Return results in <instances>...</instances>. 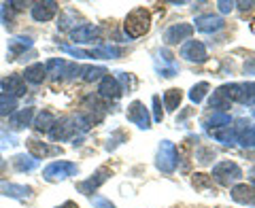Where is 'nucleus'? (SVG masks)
Returning a JSON list of instances; mask_svg holds the SVG:
<instances>
[{"label": "nucleus", "mask_w": 255, "mask_h": 208, "mask_svg": "<svg viewBox=\"0 0 255 208\" xmlns=\"http://www.w3.org/2000/svg\"><path fill=\"white\" fill-rule=\"evenodd\" d=\"M219 92L230 102H241V104L255 102V83H226L219 87Z\"/></svg>", "instance_id": "20e7f679"}, {"label": "nucleus", "mask_w": 255, "mask_h": 208, "mask_svg": "<svg viewBox=\"0 0 255 208\" xmlns=\"http://www.w3.org/2000/svg\"><path fill=\"white\" fill-rule=\"evenodd\" d=\"M60 11V4L55 0H41V2H32L30 6V15L32 19L43 23V21H51Z\"/></svg>", "instance_id": "0eeeda50"}, {"label": "nucleus", "mask_w": 255, "mask_h": 208, "mask_svg": "<svg viewBox=\"0 0 255 208\" xmlns=\"http://www.w3.org/2000/svg\"><path fill=\"white\" fill-rule=\"evenodd\" d=\"M151 28V13L145 9V6H136L130 13L126 15L124 21V30L130 38H140L145 36Z\"/></svg>", "instance_id": "f257e3e1"}, {"label": "nucleus", "mask_w": 255, "mask_h": 208, "mask_svg": "<svg viewBox=\"0 0 255 208\" xmlns=\"http://www.w3.org/2000/svg\"><path fill=\"white\" fill-rule=\"evenodd\" d=\"M30 47H32V38H28V36H13L9 41V60L21 58V55L26 53V49H30Z\"/></svg>", "instance_id": "4be33fe9"}, {"label": "nucleus", "mask_w": 255, "mask_h": 208, "mask_svg": "<svg viewBox=\"0 0 255 208\" xmlns=\"http://www.w3.org/2000/svg\"><path fill=\"white\" fill-rule=\"evenodd\" d=\"M28 151H30V155L32 157H36L38 162L45 157H51V155H60L62 153V147H53V145H47V142H38L34 138H30L28 142Z\"/></svg>", "instance_id": "dca6fc26"}, {"label": "nucleus", "mask_w": 255, "mask_h": 208, "mask_svg": "<svg viewBox=\"0 0 255 208\" xmlns=\"http://www.w3.org/2000/svg\"><path fill=\"white\" fill-rule=\"evenodd\" d=\"M153 119L157 123H162L164 119V113H162V100H159V96H153Z\"/></svg>", "instance_id": "4c0bfd02"}, {"label": "nucleus", "mask_w": 255, "mask_h": 208, "mask_svg": "<svg viewBox=\"0 0 255 208\" xmlns=\"http://www.w3.org/2000/svg\"><path fill=\"white\" fill-rule=\"evenodd\" d=\"M126 117H128V121L134 123V125H138L140 130H149V127H151V115H149L147 106L140 100H134L130 106H128Z\"/></svg>", "instance_id": "6e6552de"}, {"label": "nucleus", "mask_w": 255, "mask_h": 208, "mask_svg": "<svg viewBox=\"0 0 255 208\" xmlns=\"http://www.w3.org/2000/svg\"><path fill=\"white\" fill-rule=\"evenodd\" d=\"M60 49L64 53L73 55V58H96L94 51H83V49H75V47H68V45H60Z\"/></svg>", "instance_id": "f704fd0d"}, {"label": "nucleus", "mask_w": 255, "mask_h": 208, "mask_svg": "<svg viewBox=\"0 0 255 208\" xmlns=\"http://www.w3.org/2000/svg\"><path fill=\"white\" fill-rule=\"evenodd\" d=\"M230 104H232V102H230L219 90H217V92H213L211 100H209V106L215 108V113H226V110L230 108Z\"/></svg>", "instance_id": "c756f323"}, {"label": "nucleus", "mask_w": 255, "mask_h": 208, "mask_svg": "<svg viewBox=\"0 0 255 208\" xmlns=\"http://www.w3.org/2000/svg\"><path fill=\"white\" fill-rule=\"evenodd\" d=\"M196 30H200V32H217V30H221L223 28V19L219 17V15H213V13H209V15H200V17H196Z\"/></svg>", "instance_id": "6ab92c4d"}, {"label": "nucleus", "mask_w": 255, "mask_h": 208, "mask_svg": "<svg viewBox=\"0 0 255 208\" xmlns=\"http://www.w3.org/2000/svg\"><path fill=\"white\" fill-rule=\"evenodd\" d=\"M47 79V70H45V64L41 62H34L23 70V81L26 83H32V85H41Z\"/></svg>", "instance_id": "aec40b11"}, {"label": "nucleus", "mask_w": 255, "mask_h": 208, "mask_svg": "<svg viewBox=\"0 0 255 208\" xmlns=\"http://www.w3.org/2000/svg\"><path fill=\"white\" fill-rule=\"evenodd\" d=\"M181 100H183V92L177 90V87H172V90H166L164 94V106L168 113H174L179 106H181Z\"/></svg>", "instance_id": "a878e982"}, {"label": "nucleus", "mask_w": 255, "mask_h": 208, "mask_svg": "<svg viewBox=\"0 0 255 208\" xmlns=\"http://www.w3.org/2000/svg\"><path fill=\"white\" fill-rule=\"evenodd\" d=\"M98 34H100L98 26H94V23H83V26H79L70 32V41L75 45H87V43L98 41Z\"/></svg>", "instance_id": "2eb2a0df"}, {"label": "nucleus", "mask_w": 255, "mask_h": 208, "mask_svg": "<svg viewBox=\"0 0 255 208\" xmlns=\"http://www.w3.org/2000/svg\"><path fill=\"white\" fill-rule=\"evenodd\" d=\"M159 55H162V62H164V64H172V55L166 51V49L159 51ZM159 73H162V77L170 79V77L177 75V68H174V66H162V68H159Z\"/></svg>", "instance_id": "473e14b6"}, {"label": "nucleus", "mask_w": 255, "mask_h": 208, "mask_svg": "<svg viewBox=\"0 0 255 208\" xmlns=\"http://www.w3.org/2000/svg\"><path fill=\"white\" fill-rule=\"evenodd\" d=\"M77 125H75V117H60L58 121H55L53 130L49 132V138L53 142H66L70 140L73 136L77 134Z\"/></svg>", "instance_id": "423d86ee"}, {"label": "nucleus", "mask_w": 255, "mask_h": 208, "mask_svg": "<svg viewBox=\"0 0 255 208\" xmlns=\"http://www.w3.org/2000/svg\"><path fill=\"white\" fill-rule=\"evenodd\" d=\"M11 164L17 172H32L34 168H38V159L32 155H26V153H19L11 159Z\"/></svg>", "instance_id": "5701e85b"}, {"label": "nucleus", "mask_w": 255, "mask_h": 208, "mask_svg": "<svg viewBox=\"0 0 255 208\" xmlns=\"http://www.w3.org/2000/svg\"><path fill=\"white\" fill-rule=\"evenodd\" d=\"M9 123L15 127V130H26L34 123V108L26 106V108H19L9 117Z\"/></svg>", "instance_id": "a211bd4d"}, {"label": "nucleus", "mask_w": 255, "mask_h": 208, "mask_svg": "<svg viewBox=\"0 0 255 208\" xmlns=\"http://www.w3.org/2000/svg\"><path fill=\"white\" fill-rule=\"evenodd\" d=\"M55 115L51 113V110H41V113L36 115L34 119V123H32V127L38 132V134H49L53 130V125H55Z\"/></svg>", "instance_id": "412c9836"}, {"label": "nucleus", "mask_w": 255, "mask_h": 208, "mask_svg": "<svg viewBox=\"0 0 255 208\" xmlns=\"http://www.w3.org/2000/svg\"><path fill=\"white\" fill-rule=\"evenodd\" d=\"M255 2H236V6H238V9H243V11H247V9H251V6H253Z\"/></svg>", "instance_id": "37998d69"}, {"label": "nucleus", "mask_w": 255, "mask_h": 208, "mask_svg": "<svg viewBox=\"0 0 255 208\" xmlns=\"http://www.w3.org/2000/svg\"><path fill=\"white\" fill-rule=\"evenodd\" d=\"M0 194L6 196V198H13V200H19V202H23V200H30L32 196H34V189L28 187V185H15V183L11 181H0Z\"/></svg>", "instance_id": "4468645a"}, {"label": "nucleus", "mask_w": 255, "mask_h": 208, "mask_svg": "<svg viewBox=\"0 0 255 208\" xmlns=\"http://www.w3.org/2000/svg\"><path fill=\"white\" fill-rule=\"evenodd\" d=\"M122 85H119L117 77H111L107 75L102 81L98 83V96L100 98H107V100H117L119 96H122Z\"/></svg>", "instance_id": "f3484780"}, {"label": "nucleus", "mask_w": 255, "mask_h": 208, "mask_svg": "<svg viewBox=\"0 0 255 208\" xmlns=\"http://www.w3.org/2000/svg\"><path fill=\"white\" fill-rule=\"evenodd\" d=\"M0 87H2L4 94L13 96V98H21V96H26V81H23V77L13 73V75H6L0 79Z\"/></svg>", "instance_id": "f8f14e48"}, {"label": "nucleus", "mask_w": 255, "mask_h": 208, "mask_svg": "<svg viewBox=\"0 0 255 208\" xmlns=\"http://www.w3.org/2000/svg\"><path fill=\"white\" fill-rule=\"evenodd\" d=\"M249 181H251V185L255 187V166H251V170H249Z\"/></svg>", "instance_id": "a18cd8bd"}, {"label": "nucleus", "mask_w": 255, "mask_h": 208, "mask_svg": "<svg viewBox=\"0 0 255 208\" xmlns=\"http://www.w3.org/2000/svg\"><path fill=\"white\" fill-rule=\"evenodd\" d=\"M191 34H194V26H191V23H172V26L164 32V43L179 45L183 41H189Z\"/></svg>", "instance_id": "9b49d317"}, {"label": "nucleus", "mask_w": 255, "mask_h": 208, "mask_svg": "<svg viewBox=\"0 0 255 208\" xmlns=\"http://www.w3.org/2000/svg\"><path fill=\"white\" fill-rule=\"evenodd\" d=\"M15 108H17V98H13V96L0 92V115L11 117L15 113Z\"/></svg>", "instance_id": "c85d7f7f"}, {"label": "nucleus", "mask_w": 255, "mask_h": 208, "mask_svg": "<svg viewBox=\"0 0 255 208\" xmlns=\"http://www.w3.org/2000/svg\"><path fill=\"white\" fill-rule=\"evenodd\" d=\"M215 157V151L209 149V147H200L196 151V162L200 164V166H206V164H211V159Z\"/></svg>", "instance_id": "72a5a7b5"}, {"label": "nucleus", "mask_w": 255, "mask_h": 208, "mask_svg": "<svg viewBox=\"0 0 255 208\" xmlns=\"http://www.w3.org/2000/svg\"><path fill=\"white\" fill-rule=\"evenodd\" d=\"M109 73L105 66H81V79L87 83H94V81H102Z\"/></svg>", "instance_id": "393cba45"}, {"label": "nucleus", "mask_w": 255, "mask_h": 208, "mask_svg": "<svg viewBox=\"0 0 255 208\" xmlns=\"http://www.w3.org/2000/svg\"><path fill=\"white\" fill-rule=\"evenodd\" d=\"M211 136L221 145H236V134H234V127L232 125H223V127H217V130H211L209 132Z\"/></svg>", "instance_id": "b1692460"}, {"label": "nucleus", "mask_w": 255, "mask_h": 208, "mask_svg": "<svg viewBox=\"0 0 255 208\" xmlns=\"http://www.w3.org/2000/svg\"><path fill=\"white\" fill-rule=\"evenodd\" d=\"M124 138H126L124 132H117V134L113 136V138H109V145H107V149H109V151H113L117 145H122V142H119V140H124Z\"/></svg>", "instance_id": "58836bf2"}, {"label": "nucleus", "mask_w": 255, "mask_h": 208, "mask_svg": "<svg viewBox=\"0 0 255 208\" xmlns=\"http://www.w3.org/2000/svg\"><path fill=\"white\" fill-rule=\"evenodd\" d=\"M9 6H13V9L21 11V9H26V6H32V4H28V2H19V0H11V2H9Z\"/></svg>", "instance_id": "79ce46f5"}, {"label": "nucleus", "mask_w": 255, "mask_h": 208, "mask_svg": "<svg viewBox=\"0 0 255 208\" xmlns=\"http://www.w3.org/2000/svg\"><path fill=\"white\" fill-rule=\"evenodd\" d=\"M109 177H111V170H109V168H98V170H96L87 181H81V183H79L77 189L81 191V194H85V196H90V198H92L94 191L98 189V187L105 185V183L109 181Z\"/></svg>", "instance_id": "9d476101"}, {"label": "nucleus", "mask_w": 255, "mask_h": 208, "mask_svg": "<svg viewBox=\"0 0 255 208\" xmlns=\"http://www.w3.org/2000/svg\"><path fill=\"white\" fill-rule=\"evenodd\" d=\"M66 64L68 62H64L60 58H53L45 64V70H47V77H51V79H60L64 77V73H66Z\"/></svg>", "instance_id": "cd10ccee"}, {"label": "nucleus", "mask_w": 255, "mask_h": 208, "mask_svg": "<svg viewBox=\"0 0 255 208\" xmlns=\"http://www.w3.org/2000/svg\"><path fill=\"white\" fill-rule=\"evenodd\" d=\"M79 174V166L73 162H51L49 166L43 170V179L47 183H60V181H66L70 177H77Z\"/></svg>", "instance_id": "39448f33"}, {"label": "nucleus", "mask_w": 255, "mask_h": 208, "mask_svg": "<svg viewBox=\"0 0 255 208\" xmlns=\"http://www.w3.org/2000/svg\"><path fill=\"white\" fill-rule=\"evenodd\" d=\"M181 58L194 64H204L209 60V51L202 41H185L181 47Z\"/></svg>", "instance_id": "1a4fd4ad"}, {"label": "nucleus", "mask_w": 255, "mask_h": 208, "mask_svg": "<svg viewBox=\"0 0 255 208\" xmlns=\"http://www.w3.org/2000/svg\"><path fill=\"white\" fill-rule=\"evenodd\" d=\"M58 208H79V204H77V202H70V200H68V202H64V204L58 206Z\"/></svg>", "instance_id": "c03bdc74"}, {"label": "nucleus", "mask_w": 255, "mask_h": 208, "mask_svg": "<svg viewBox=\"0 0 255 208\" xmlns=\"http://www.w3.org/2000/svg\"><path fill=\"white\" fill-rule=\"evenodd\" d=\"M90 202H92L94 208H115V204L111 202V200L102 198V196H92V198H90Z\"/></svg>", "instance_id": "e433bc0d"}, {"label": "nucleus", "mask_w": 255, "mask_h": 208, "mask_svg": "<svg viewBox=\"0 0 255 208\" xmlns=\"http://www.w3.org/2000/svg\"><path fill=\"white\" fill-rule=\"evenodd\" d=\"M204 125L206 130H217V127H223V125H232V117L228 113H213L209 119H204Z\"/></svg>", "instance_id": "bb28decb"}, {"label": "nucleus", "mask_w": 255, "mask_h": 208, "mask_svg": "<svg viewBox=\"0 0 255 208\" xmlns=\"http://www.w3.org/2000/svg\"><path fill=\"white\" fill-rule=\"evenodd\" d=\"M253 130H255V127H253Z\"/></svg>", "instance_id": "49530a36"}, {"label": "nucleus", "mask_w": 255, "mask_h": 208, "mask_svg": "<svg viewBox=\"0 0 255 208\" xmlns=\"http://www.w3.org/2000/svg\"><path fill=\"white\" fill-rule=\"evenodd\" d=\"M217 6H219V11H221V13H230V11H234L236 2H228V0H219Z\"/></svg>", "instance_id": "ea45409f"}, {"label": "nucleus", "mask_w": 255, "mask_h": 208, "mask_svg": "<svg viewBox=\"0 0 255 208\" xmlns=\"http://www.w3.org/2000/svg\"><path fill=\"white\" fill-rule=\"evenodd\" d=\"M211 179L217 183V185H221V187H230V185L234 187L236 183L243 179V170H241V166H238L236 162H230V159H226V162H219L217 166L213 168Z\"/></svg>", "instance_id": "f03ea898"}, {"label": "nucleus", "mask_w": 255, "mask_h": 208, "mask_svg": "<svg viewBox=\"0 0 255 208\" xmlns=\"http://www.w3.org/2000/svg\"><path fill=\"white\" fill-rule=\"evenodd\" d=\"M194 187L196 189H206V187H211L213 185V179L209 177V174H194Z\"/></svg>", "instance_id": "c9c22d12"}, {"label": "nucleus", "mask_w": 255, "mask_h": 208, "mask_svg": "<svg viewBox=\"0 0 255 208\" xmlns=\"http://www.w3.org/2000/svg\"><path fill=\"white\" fill-rule=\"evenodd\" d=\"M236 142H241L245 149H255V130L253 127H247L243 134L236 136Z\"/></svg>", "instance_id": "2f4dec72"}, {"label": "nucleus", "mask_w": 255, "mask_h": 208, "mask_svg": "<svg viewBox=\"0 0 255 208\" xmlns=\"http://www.w3.org/2000/svg\"><path fill=\"white\" fill-rule=\"evenodd\" d=\"M177 164H179V151L174 147V142L170 140H162L157 147V155H155V166L159 172L164 174H172L177 170Z\"/></svg>", "instance_id": "7ed1b4c3"}, {"label": "nucleus", "mask_w": 255, "mask_h": 208, "mask_svg": "<svg viewBox=\"0 0 255 208\" xmlns=\"http://www.w3.org/2000/svg\"><path fill=\"white\" fill-rule=\"evenodd\" d=\"M230 196L241 206H255V187L251 183H236V185L230 189Z\"/></svg>", "instance_id": "ddd939ff"}, {"label": "nucleus", "mask_w": 255, "mask_h": 208, "mask_svg": "<svg viewBox=\"0 0 255 208\" xmlns=\"http://www.w3.org/2000/svg\"><path fill=\"white\" fill-rule=\"evenodd\" d=\"M243 68H245V73H247V75H255V58H249V60H247Z\"/></svg>", "instance_id": "a19ab883"}, {"label": "nucleus", "mask_w": 255, "mask_h": 208, "mask_svg": "<svg viewBox=\"0 0 255 208\" xmlns=\"http://www.w3.org/2000/svg\"><path fill=\"white\" fill-rule=\"evenodd\" d=\"M253 104H255V102H253Z\"/></svg>", "instance_id": "de8ad7c7"}, {"label": "nucleus", "mask_w": 255, "mask_h": 208, "mask_svg": "<svg viewBox=\"0 0 255 208\" xmlns=\"http://www.w3.org/2000/svg\"><path fill=\"white\" fill-rule=\"evenodd\" d=\"M211 90V85L206 83V81H200V83H196L194 87H191V92H189V100L191 102H196V104H200L204 100V96L209 94Z\"/></svg>", "instance_id": "7c9ffc66"}]
</instances>
